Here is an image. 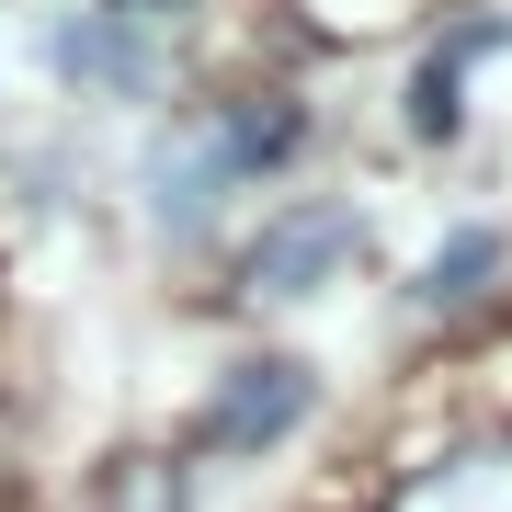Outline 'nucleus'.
Segmentation results:
<instances>
[{
  "label": "nucleus",
  "mask_w": 512,
  "mask_h": 512,
  "mask_svg": "<svg viewBox=\"0 0 512 512\" xmlns=\"http://www.w3.org/2000/svg\"><path fill=\"white\" fill-rule=\"evenodd\" d=\"M353 251H365L353 205H285V217H262L251 262H239V285H251V296H319Z\"/></svg>",
  "instance_id": "nucleus-2"
},
{
  "label": "nucleus",
  "mask_w": 512,
  "mask_h": 512,
  "mask_svg": "<svg viewBox=\"0 0 512 512\" xmlns=\"http://www.w3.org/2000/svg\"><path fill=\"white\" fill-rule=\"evenodd\" d=\"M296 421H308V365H285V353H262V365H239L217 399H205L194 444L205 456H262V444H285Z\"/></svg>",
  "instance_id": "nucleus-3"
},
{
  "label": "nucleus",
  "mask_w": 512,
  "mask_h": 512,
  "mask_svg": "<svg viewBox=\"0 0 512 512\" xmlns=\"http://www.w3.org/2000/svg\"><path fill=\"white\" fill-rule=\"evenodd\" d=\"M46 57L69 80H103V92H148V46L126 35V12H80V23H57Z\"/></svg>",
  "instance_id": "nucleus-5"
},
{
  "label": "nucleus",
  "mask_w": 512,
  "mask_h": 512,
  "mask_svg": "<svg viewBox=\"0 0 512 512\" xmlns=\"http://www.w3.org/2000/svg\"><path fill=\"white\" fill-rule=\"evenodd\" d=\"M296 148V114L285 103H228L205 114V126H183L148 160V205H160V228H205V205H217L228 183H251V171H274Z\"/></svg>",
  "instance_id": "nucleus-1"
},
{
  "label": "nucleus",
  "mask_w": 512,
  "mask_h": 512,
  "mask_svg": "<svg viewBox=\"0 0 512 512\" xmlns=\"http://www.w3.org/2000/svg\"><path fill=\"white\" fill-rule=\"evenodd\" d=\"M387 512H512V433L433 456L421 478H399V501H387Z\"/></svg>",
  "instance_id": "nucleus-4"
},
{
  "label": "nucleus",
  "mask_w": 512,
  "mask_h": 512,
  "mask_svg": "<svg viewBox=\"0 0 512 512\" xmlns=\"http://www.w3.org/2000/svg\"><path fill=\"white\" fill-rule=\"evenodd\" d=\"M490 274H501V239H490V228H456L433 262H421V308H478Z\"/></svg>",
  "instance_id": "nucleus-6"
}]
</instances>
